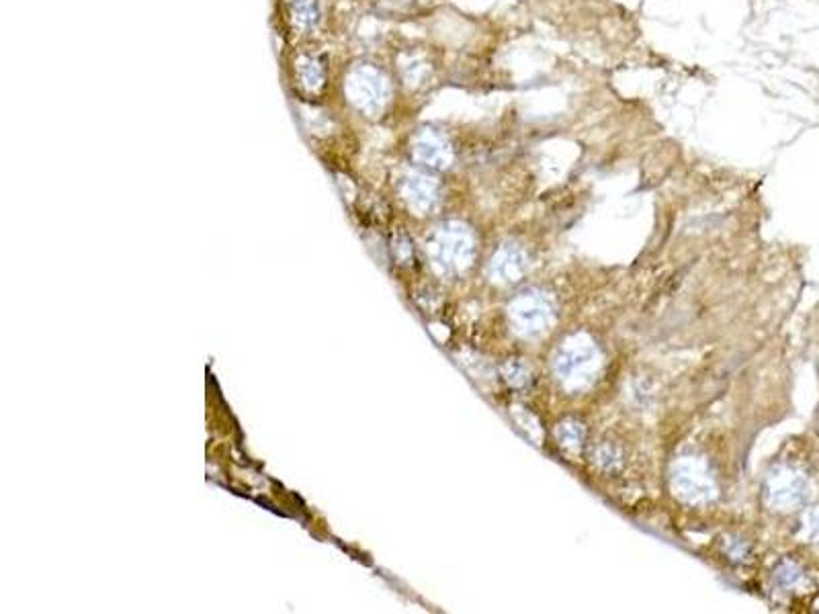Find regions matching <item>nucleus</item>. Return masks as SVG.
I'll list each match as a JSON object with an SVG mask.
<instances>
[{
  "mask_svg": "<svg viewBox=\"0 0 819 614\" xmlns=\"http://www.w3.org/2000/svg\"><path fill=\"white\" fill-rule=\"evenodd\" d=\"M527 269V258L521 248H516L512 244L502 246L498 254L492 258V277L502 283H512L519 281Z\"/></svg>",
  "mask_w": 819,
  "mask_h": 614,
  "instance_id": "obj_6",
  "label": "nucleus"
},
{
  "mask_svg": "<svg viewBox=\"0 0 819 614\" xmlns=\"http://www.w3.org/2000/svg\"><path fill=\"white\" fill-rule=\"evenodd\" d=\"M416 156L428 166H447L451 154L447 142L435 134V131H424L416 140Z\"/></svg>",
  "mask_w": 819,
  "mask_h": 614,
  "instance_id": "obj_7",
  "label": "nucleus"
},
{
  "mask_svg": "<svg viewBox=\"0 0 819 614\" xmlns=\"http://www.w3.org/2000/svg\"><path fill=\"white\" fill-rule=\"evenodd\" d=\"M557 434L566 447H578L584 441V428L578 422H564Z\"/></svg>",
  "mask_w": 819,
  "mask_h": 614,
  "instance_id": "obj_12",
  "label": "nucleus"
},
{
  "mask_svg": "<svg viewBox=\"0 0 819 614\" xmlns=\"http://www.w3.org/2000/svg\"><path fill=\"white\" fill-rule=\"evenodd\" d=\"M803 535L811 543H819V508L811 510L803 520Z\"/></svg>",
  "mask_w": 819,
  "mask_h": 614,
  "instance_id": "obj_13",
  "label": "nucleus"
},
{
  "mask_svg": "<svg viewBox=\"0 0 819 614\" xmlns=\"http://www.w3.org/2000/svg\"><path fill=\"white\" fill-rule=\"evenodd\" d=\"M674 494L688 504H705L715 498V479L699 459H680L672 471Z\"/></svg>",
  "mask_w": 819,
  "mask_h": 614,
  "instance_id": "obj_2",
  "label": "nucleus"
},
{
  "mask_svg": "<svg viewBox=\"0 0 819 614\" xmlns=\"http://www.w3.org/2000/svg\"><path fill=\"white\" fill-rule=\"evenodd\" d=\"M764 496L772 510H795L807 500L809 484L799 471L779 467L768 475Z\"/></svg>",
  "mask_w": 819,
  "mask_h": 614,
  "instance_id": "obj_4",
  "label": "nucleus"
},
{
  "mask_svg": "<svg viewBox=\"0 0 819 614\" xmlns=\"http://www.w3.org/2000/svg\"><path fill=\"white\" fill-rule=\"evenodd\" d=\"M347 93L351 101L365 113H379L383 105L387 103V95H390V86L383 78L381 72L375 68H357L349 76Z\"/></svg>",
  "mask_w": 819,
  "mask_h": 614,
  "instance_id": "obj_5",
  "label": "nucleus"
},
{
  "mask_svg": "<svg viewBox=\"0 0 819 614\" xmlns=\"http://www.w3.org/2000/svg\"><path fill=\"white\" fill-rule=\"evenodd\" d=\"M779 580H781L785 586H795V584L801 580L799 567L793 565V563H785V565L779 569Z\"/></svg>",
  "mask_w": 819,
  "mask_h": 614,
  "instance_id": "obj_14",
  "label": "nucleus"
},
{
  "mask_svg": "<svg viewBox=\"0 0 819 614\" xmlns=\"http://www.w3.org/2000/svg\"><path fill=\"white\" fill-rule=\"evenodd\" d=\"M439 250L443 252L445 260L461 265L471 256V238L463 228H445L439 240Z\"/></svg>",
  "mask_w": 819,
  "mask_h": 614,
  "instance_id": "obj_8",
  "label": "nucleus"
},
{
  "mask_svg": "<svg viewBox=\"0 0 819 614\" xmlns=\"http://www.w3.org/2000/svg\"><path fill=\"white\" fill-rule=\"evenodd\" d=\"M408 195L412 197V201L420 207H428L430 203L435 201V187L433 183H428L422 177H416L408 183Z\"/></svg>",
  "mask_w": 819,
  "mask_h": 614,
  "instance_id": "obj_11",
  "label": "nucleus"
},
{
  "mask_svg": "<svg viewBox=\"0 0 819 614\" xmlns=\"http://www.w3.org/2000/svg\"><path fill=\"white\" fill-rule=\"evenodd\" d=\"M299 80L306 86L308 91L318 89L324 80V68L316 58H306L299 64Z\"/></svg>",
  "mask_w": 819,
  "mask_h": 614,
  "instance_id": "obj_9",
  "label": "nucleus"
},
{
  "mask_svg": "<svg viewBox=\"0 0 819 614\" xmlns=\"http://www.w3.org/2000/svg\"><path fill=\"white\" fill-rule=\"evenodd\" d=\"M598 365L600 357L596 346L584 338H574L566 342V346L557 353L553 361V371L566 387L582 389L592 383Z\"/></svg>",
  "mask_w": 819,
  "mask_h": 614,
  "instance_id": "obj_1",
  "label": "nucleus"
},
{
  "mask_svg": "<svg viewBox=\"0 0 819 614\" xmlns=\"http://www.w3.org/2000/svg\"><path fill=\"white\" fill-rule=\"evenodd\" d=\"M508 381L512 385H525L527 383V371L523 365L519 363H512L508 365Z\"/></svg>",
  "mask_w": 819,
  "mask_h": 614,
  "instance_id": "obj_15",
  "label": "nucleus"
},
{
  "mask_svg": "<svg viewBox=\"0 0 819 614\" xmlns=\"http://www.w3.org/2000/svg\"><path fill=\"white\" fill-rule=\"evenodd\" d=\"M293 21L299 27H312L318 21V5L316 0H293Z\"/></svg>",
  "mask_w": 819,
  "mask_h": 614,
  "instance_id": "obj_10",
  "label": "nucleus"
},
{
  "mask_svg": "<svg viewBox=\"0 0 819 614\" xmlns=\"http://www.w3.org/2000/svg\"><path fill=\"white\" fill-rule=\"evenodd\" d=\"M508 314L514 330L529 338L547 332L553 322V307L549 299L537 291H525L514 297Z\"/></svg>",
  "mask_w": 819,
  "mask_h": 614,
  "instance_id": "obj_3",
  "label": "nucleus"
}]
</instances>
